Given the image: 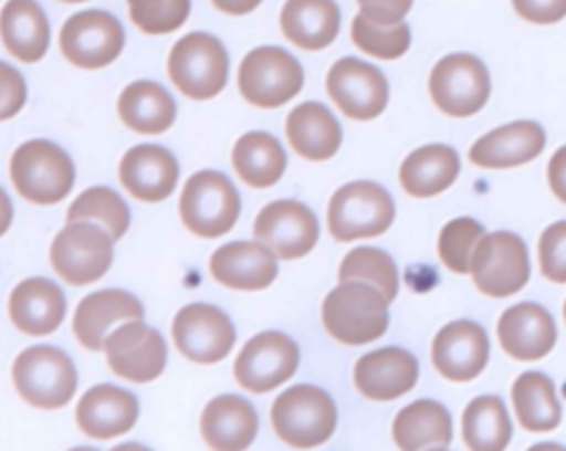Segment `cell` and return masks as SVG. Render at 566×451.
Masks as SVG:
<instances>
[{"label":"cell","mask_w":566,"mask_h":451,"mask_svg":"<svg viewBox=\"0 0 566 451\" xmlns=\"http://www.w3.org/2000/svg\"><path fill=\"white\" fill-rule=\"evenodd\" d=\"M539 268L553 283H566V221L551 223L539 237Z\"/></svg>","instance_id":"cell-42"},{"label":"cell","mask_w":566,"mask_h":451,"mask_svg":"<svg viewBox=\"0 0 566 451\" xmlns=\"http://www.w3.org/2000/svg\"><path fill=\"white\" fill-rule=\"evenodd\" d=\"M546 177H548V186H551L553 195H555L562 203H566V146L557 148L555 155L551 157Z\"/></svg>","instance_id":"cell-46"},{"label":"cell","mask_w":566,"mask_h":451,"mask_svg":"<svg viewBox=\"0 0 566 451\" xmlns=\"http://www.w3.org/2000/svg\"><path fill=\"white\" fill-rule=\"evenodd\" d=\"M511 400L520 424L531 433L553 431L562 420L555 385L542 371L520 374L511 387Z\"/></svg>","instance_id":"cell-34"},{"label":"cell","mask_w":566,"mask_h":451,"mask_svg":"<svg viewBox=\"0 0 566 451\" xmlns=\"http://www.w3.org/2000/svg\"><path fill=\"white\" fill-rule=\"evenodd\" d=\"M285 164V150L270 133H245L232 148V166L239 179L252 188L274 186L281 179Z\"/></svg>","instance_id":"cell-35"},{"label":"cell","mask_w":566,"mask_h":451,"mask_svg":"<svg viewBox=\"0 0 566 451\" xmlns=\"http://www.w3.org/2000/svg\"><path fill=\"white\" fill-rule=\"evenodd\" d=\"M241 212V197L232 181L217 170L195 172L179 197L184 226L203 239H214L232 230Z\"/></svg>","instance_id":"cell-6"},{"label":"cell","mask_w":566,"mask_h":451,"mask_svg":"<svg viewBox=\"0 0 566 451\" xmlns=\"http://www.w3.org/2000/svg\"><path fill=\"white\" fill-rule=\"evenodd\" d=\"M360 13L376 24H398L409 13L413 0H356Z\"/></svg>","instance_id":"cell-45"},{"label":"cell","mask_w":566,"mask_h":451,"mask_svg":"<svg viewBox=\"0 0 566 451\" xmlns=\"http://www.w3.org/2000/svg\"><path fill=\"white\" fill-rule=\"evenodd\" d=\"M66 314V298L57 283L44 276L20 281L9 296L11 323L31 336L55 332Z\"/></svg>","instance_id":"cell-25"},{"label":"cell","mask_w":566,"mask_h":451,"mask_svg":"<svg viewBox=\"0 0 566 451\" xmlns=\"http://www.w3.org/2000/svg\"><path fill=\"white\" fill-rule=\"evenodd\" d=\"M234 325L230 316L208 303H190L181 307L172 321V340L177 349L192 363H219L234 345Z\"/></svg>","instance_id":"cell-16"},{"label":"cell","mask_w":566,"mask_h":451,"mask_svg":"<svg viewBox=\"0 0 566 451\" xmlns=\"http://www.w3.org/2000/svg\"><path fill=\"white\" fill-rule=\"evenodd\" d=\"M352 42L371 57L398 60L409 51L411 29L405 22L376 24L363 13H358L352 20Z\"/></svg>","instance_id":"cell-39"},{"label":"cell","mask_w":566,"mask_h":451,"mask_svg":"<svg viewBox=\"0 0 566 451\" xmlns=\"http://www.w3.org/2000/svg\"><path fill=\"white\" fill-rule=\"evenodd\" d=\"M469 272L478 292L493 298L511 296L528 283V248L522 237L509 230L484 234L473 250Z\"/></svg>","instance_id":"cell-8"},{"label":"cell","mask_w":566,"mask_h":451,"mask_svg":"<svg viewBox=\"0 0 566 451\" xmlns=\"http://www.w3.org/2000/svg\"><path fill=\"white\" fill-rule=\"evenodd\" d=\"M27 102V82L18 69L0 60V122L18 115Z\"/></svg>","instance_id":"cell-43"},{"label":"cell","mask_w":566,"mask_h":451,"mask_svg":"<svg viewBox=\"0 0 566 451\" xmlns=\"http://www.w3.org/2000/svg\"><path fill=\"white\" fill-rule=\"evenodd\" d=\"M338 279L371 283L389 301H394L398 294V268H396L394 259L380 248L360 245V248H354L352 252H347L345 259L340 261Z\"/></svg>","instance_id":"cell-38"},{"label":"cell","mask_w":566,"mask_h":451,"mask_svg":"<svg viewBox=\"0 0 566 451\" xmlns=\"http://www.w3.org/2000/svg\"><path fill=\"white\" fill-rule=\"evenodd\" d=\"M513 427L504 402L497 396L473 398L462 413V438L473 451H502Z\"/></svg>","instance_id":"cell-36"},{"label":"cell","mask_w":566,"mask_h":451,"mask_svg":"<svg viewBox=\"0 0 566 451\" xmlns=\"http://www.w3.org/2000/svg\"><path fill=\"white\" fill-rule=\"evenodd\" d=\"M254 239L279 259L305 256L318 241L316 214L301 201L279 199L261 208L252 226Z\"/></svg>","instance_id":"cell-17"},{"label":"cell","mask_w":566,"mask_h":451,"mask_svg":"<svg viewBox=\"0 0 566 451\" xmlns=\"http://www.w3.org/2000/svg\"><path fill=\"white\" fill-rule=\"evenodd\" d=\"M11 221H13V203H11L9 195L0 188V237L9 230Z\"/></svg>","instance_id":"cell-48"},{"label":"cell","mask_w":566,"mask_h":451,"mask_svg":"<svg viewBox=\"0 0 566 451\" xmlns=\"http://www.w3.org/2000/svg\"><path fill=\"white\" fill-rule=\"evenodd\" d=\"M276 254L261 241H232L210 256V274L230 290H265L279 274Z\"/></svg>","instance_id":"cell-19"},{"label":"cell","mask_w":566,"mask_h":451,"mask_svg":"<svg viewBox=\"0 0 566 451\" xmlns=\"http://www.w3.org/2000/svg\"><path fill=\"white\" fill-rule=\"evenodd\" d=\"M139 416L137 398L115 385H95L77 402L75 420L84 436L95 440L128 433Z\"/></svg>","instance_id":"cell-24"},{"label":"cell","mask_w":566,"mask_h":451,"mask_svg":"<svg viewBox=\"0 0 566 451\" xmlns=\"http://www.w3.org/2000/svg\"><path fill=\"white\" fill-rule=\"evenodd\" d=\"M515 13L533 24H555L566 18V0H511Z\"/></svg>","instance_id":"cell-44"},{"label":"cell","mask_w":566,"mask_h":451,"mask_svg":"<svg viewBox=\"0 0 566 451\" xmlns=\"http://www.w3.org/2000/svg\"><path fill=\"white\" fill-rule=\"evenodd\" d=\"M263 0H212V4L230 15H245L254 11Z\"/></svg>","instance_id":"cell-47"},{"label":"cell","mask_w":566,"mask_h":451,"mask_svg":"<svg viewBox=\"0 0 566 451\" xmlns=\"http://www.w3.org/2000/svg\"><path fill=\"white\" fill-rule=\"evenodd\" d=\"M323 325L343 345H367L389 327V298L365 281H340L323 301Z\"/></svg>","instance_id":"cell-1"},{"label":"cell","mask_w":566,"mask_h":451,"mask_svg":"<svg viewBox=\"0 0 566 451\" xmlns=\"http://www.w3.org/2000/svg\"><path fill=\"white\" fill-rule=\"evenodd\" d=\"M201 436L210 449L241 451L252 444L259 431V416L250 400L226 394L212 398L201 413Z\"/></svg>","instance_id":"cell-27"},{"label":"cell","mask_w":566,"mask_h":451,"mask_svg":"<svg viewBox=\"0 0 566 451\" xmlns=\"http://www.w3.org/2000/svg\"><path fill=\"white\" fill-rule=\"evenodd\" d=\"M564 321H566V301H564Z\"/></svg>","instance_id":"cell-50"},{"label":"cell","mask_w":566,"mask_h":451,"mask_svg":"<svg viewBox=\"0 0 566 451\" xmlns=\"http://www.w3.org/2000/svg\"><path fill=\"white\" fill-rule=\"evenodd\" d=\"M325 86L343 115L358 122L378 117L389 102V84L382 71L352 55L332 64Z\"/></svg>","instance_id":"cell-15"},{"label":"cell","mask_w":566,"mask_h":451,"mask_svg":"<svg viewBox=\"0 0 566 451\" xmlns=\"http://www.w3.org/2000/svg\"><path fill=\"white\" fill-rule=\"evenodd\" d=\"M108 367L124 380L150 382L161 376L168 347L164 336L142 318L124 321L104 340Z\"/></svg>","instance_id":"cell-13"},{"label":"cell","mask_w":566,"mask_h":451,"mask_svg":"<svg viewBox=\"0 0 566 451\" xmlns=\"http://www.w3.org/2000/svg\"><path fill=\"white\" fill-rule=\"evenodd\" d=\"M0 38L15 60L24 64L42 60L51 40L44 9L35 0H9L0 11Z\"/></svg>","instance_id":"cell-29"},{"label":"cell","mask_w":566,"mask_h":451,"mask_svg":"<svg viewBox=\"0 0 566 451\" xmlns=\"http://www.w3.org/2000/svg\"><path fill=\"white\" fill-rule=\"evenodd\" d=\"M128 15L144 33L164 35L188 20L190 0H128Z\"/></svg>","instance_id":"cell-41"},{"label":"cell","mask_w":566,"mask_h":451,"mask_svg":"<svg viewBox=\"0 0 566 451\" xmlns=\"http://www.w3.org/2000/svg\"><path fill=\"white\" fill-rule=\"evenodd\" d=\"M418 360L402 347H382L360 356L354 365V385L369 400H396L413 389Z\"/></svg>","instance_id":"cell-21"},{"label":"cell","mask_w":566,"mask_h":451,"mask_svg":"<svg viewBox=\"0 0 566 451\" xmlns=\"http://www.w3.org/2000/svg\"><path fill=\"white\" fill-rule=\"evenodd\" d=\"M460 157L447 144L416 148L400 164V186L407 195L424 199L444 192L460 175Z\"/></svg>","instance_id":"cell-31"},{"label":"cell","mask_w":566,"mask_h":451,"mask_svg":"<svg viewBox=\"0 0 566 451\" xmlns=\"http://www.w3.org/2000/svg\"><path fill=\"white\" fill-rule=\"evenodd\" d=\"M546 144V133L537 122L520 119L493 128L473 141L469 150L471 164L486 170L515 168L539 157Z\"/></svg>","instance_id":"cell-22"},{"label":"cell","mask_w":566,"mask_h":451,"mask_svg":"<svg viewBox=\"0 0 566 451\" xmlns=\"http://www.w3.org/2000/svg\"><path fill=\"white\" fill-rule=\"evenodd\" d=\"M117 113L135 133L159 135L172 126L177 106L172 95L161 84L153 80H137L122 91Z\"/></svg>","instance_id":"cell-33"},{"label":"cell","mask_w":566,"mask_h":451,"mask_svg":"<svg viewBox=\"0 0 566 451\" xmlns=\"http://www.w3.org/2000/svg\"><path fill=\"white\" fill-rule=\"evenodd\" d=\"M394 442L405 451L444 449L451 444L453 427L449 409L438 400H416L402 407L391 424Z\"/></svg>","instance_id":"cell-32"},{"label":"cell","mask_w":566,"mask_h":451,"mask_svg":"<svg viewBox=\"0 0 566 451\" xmlns=\"http://www.w3.org/2000/svg\"><path fill=\"white\" fill-rule=\"evenodd\" d=\"M15 190L31 203L51 206L62 201L75 181V166L66 150L49 139L20 144L9 164Z\"/></svg>","instance_id":"cell-3"},{"label":"cell","mask_w":566,"mask_h":451,"mask_svg":"<svg viewBox=\"0 0 566 451\" xmlns=\"http://www.w3.org/2000/svg\"><path fill=\"white\" fill-rule=\"evenodd\" d=\"M144 318V305L124 290H99L77 303L73 316V334L86 349H104L108 329L115 323Z\"/></svg>","instance_id":"cell-26"},{"label":"cell","mask_w":566,"mask_h":451,"mask_svg":"<svg viewBox=\"0 0 566 451\" xmlns=\"http://www.w3.org/2000/svg\"><path fill=\"white\" fill-rule=\"evenodd\" d=\"M124 49L119 20L102 9L73 13L60 29L62 55L80 69H102L117 60Z\"/></svg>","instance_id":"cell-12"},{"label":"cell","mask_w":566,"mask_h":451,"mask_svg":"<svg viewBox=\"0 0 566 451\" xmlns=\"http://www.w3.org/2000/svg\"><path fill=\"white\" fill-rule=\"evenodd\" d=\"M429 93L444 115H475L491 95L489 69L471 53H449L431 69Z\"/></svg>","instance_id":"cell-11"},{"label":"cell","mask_w":566,"mask_h":451,"mask_svg":"<svg viewBox=\"0 0 566 451\" xmlns=\"http://www.w3.org/2000/svg\"><path fill=\"white\" fill-rule=\"evenodd\" d=\"M298 369V345L283 332L252 336L234 360V378L252 394H265L290 380Z\"/></svg>","instance_id":"cell-14"},{"label":"cell","mask_w":566,"mask_h":451,"mask_svg":"<svg viewBox=\"0 0 566 451\" xmlns=\"http://www.w3.org/2000/svg\"><path fill=\"white\" fill-rule=\"evenodd\" d=\"M237 84L250 104L276 108L303 88V66L281 46H256L241 60Z\"/></svg>","instance_id":"cell-9"},{"label":"cell","mask_w":566,"mask_h":451,"mask_svg":"<svg viewBox=\"0 0 566 451\" xmlns=\"http://www.w3.org/2000/svg\"><path fill=\"white\" fill-rule=\"evenodd\" d=\"M113 237L93 221H69L51 243V265L71 285L102 279L113 263Z\"/></svg>","instance_id":"cell-10"},{"label":"cell","mask_w":566,"mask_h":451,"mask_svg":"<svg viewBox=\"0 0 566 451\" xmlns=\"http://www.w3.org/2000/svg\"><path fill=\"white\" fill-rule=\"evenodd\" d=\"M484 237L480 221L471 217L451 219L438 237V256L455 274H469L478 241Z\"/></svg>","instance_id":"cell-40"},{"label":"cell","mask_w":566,"mask_h":451,"mask_svg":"<svg viewBox=\"0 0 566 451\" xmlns=\"http://www.w3.org/2000/svg\"><path fill=\"white\" fill-rule=\"evenodd\" d=\"M270 420L274 433L296 447L310 449L327 442L336 429L338 411L332 396L314 385H294L276 396Z\"/></svg>","instance_id":"cell-2"},{"label":"cell","mask_w":566,"mask_h":451,"mask_svg":"<svg viewBox=\"0 0 566 451\" xmlns=\"http://www.w3.org/2000/svg\"><path fill=\"white\" fill-rule=\"evenodd\" d=\"M66 221L99 223L113 237V241H117L130 226V210L115 190L106 186H93L69 206Z\"/></svg>","instance_id":"cell-37"},{"label":"cell","mask_w":566,"mask_h":451,"mask_svg":"<svg viewBox=\"0 0 566 451\" xmlns=\"http://www.w3.org/2000/svg\"><path fill=\"white\" fill-rule=\"evenodd\" d=\"M497 340L515 360H539L553 349L557 327L546 307L524 301L502 312L497 321Z\"/></svg>","instance_id":"cell-20"},{"label":"cell","mask_w":566,"mask_h":451,"mask_svg":"<svg viewBox=\"0 0 566 451\" xmlns=\"http://www.w3.org/2000/svg\"><path fill=\"white\" fill-rule=\"evenodd\" d=\"M431 360L447 380H473L489 363V336L484 327L467 318L447 323L433 336Z\"/></svg>","instance_id":"cell-18"},{"label":"cell","mask_w":566,"mask_h":451,"mask_svg":"<svg viewBox=\"0 0 566 451\" xmlns=\"http://www.w3.org/2000/svg\"><path fill=\"white\" fill-rule=\"evenodd\" d=\"M281 29L298 49L321 51L329 46L340 31V9L334 0H285Z\"/></svg>","instance_id":"cell-30"},{"label":"cell","mask_w":566,"mask_h":451,"mask_svg":"<svg viewBox=\"0 0 566 451\" xmlns=\"http://www.w3.org/2000/svg\"><path fill=\"white\" fill-rule=\"evenodd\" d=\"M168 75L190 99H210L226 86L228 53L210 33H188L179 38L168 55Z\"/></svg>","instance_id":"cell-7"},{"label":"cell","mask_w":566,"mask_h":451,"mask_svg":"<svg viewBox=\"0 0 566 451\" xmlns=\"http://www.w3.org/2000/svg\"><path fill=\"white\" fill-rule=\"evenodd\" d=\"M396 217L391 195L374 181L340 186L327 206V228L338 241L371 239L389 230Z\"/></svg>","instance_id":"cell-5"},{"label":"cell","mask_w":566,"mask_h":451,"mask_svg":"<svg viewBox=\"0 0 566 451\" xmlns=\"http://www.w3.org/2000/svg\"><path fill=\"white\" fill-rule=\"evenodd\" d=\"M11 376L18 394L40 409L66 405L77 387V371L71 356L53 345H31L20 352Z\"/></svg>","instance_id":"cell-4"},{"label":"cell","mask_w":566,"mask_h":451,"mask_svg":"<svg viewBox=\"0 0 566 451\" xmlns=\"http://www.w3.org/2000/svg\"><path fill=\"white\" fill-rule=\"evenodd\" d=\"M62 2H71L73 4V2H84V0H62Z\"/></svg>","instance_id":"cell-49"},{"label":"cell","mask_w":566,"mask_h":451,"mask_svg":"<svg viewBox=\"0 0 566 451\" xmlns=\"http://www.w3.org/2000/svg\"><path fill=\"white\" fill-rule=\"evenodd\" d=\"M285 135L292 150L310 161H325L336 155L343 128L332 111L321 102H303L285 119Z\"/></svg>","instance_id":"cell-28"},{"label":"cell","mask_w":566,"mask_h":451,"mask_svg":"<svg viewBox=\"0 0 566 451\" xmlns=\"http://www.w3.org/2000/svg\"><path fill=\"white\" fill-rule=\"evenodd\" d=\"M179 166L175 155L159 144H139L119 161L122 186L139 201H164L177 186Z\"/></svg>","instance_id":"cell-23"}]
</instances>
